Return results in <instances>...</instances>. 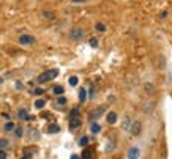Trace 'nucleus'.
Segmentation results:
<instances>
[{
	"mask_svg": "<svg viewBox=\"0 0 172 159\" xmlns=\"http://www.w3.org/2000/svg\"><path fill=\"white\" fill-rule=\"evenodd\" d=\"M33 106H35V107L38 109V110H41V109H43L44 106H46V101H44V99H37Z\"/></svg>",
	"mask_w": 172,
	"mask_h": 159,
	"instance_id": "nucleus-20",
	"label": "nucleus"
},
{
	"mask_svg": "<svg viewBox=\"0 0 172 159\" xmlns=\"http://www.w3.org/2000/svg\"><path fill=\"white\" fill-rule=\"evenodd\" d=\"M43 93H44V90H43V88H40V87H38V88H35V90H33V95H37V96H41Z\"/></svg>",
	"mask_w": 172,
	"mask_h": 159,
	"instance_id": "nucleus-26",
	"label": "nucleus"
},
{
	"mask_svg": "<svg viewBox=\"0 0 172 159\" xmlns=\"http://www.w3.org/2000/svg\"><path fill=\"white\" fill-rule=\"evenodd\" d=\"M128 131L131 132V135H139V134H141V131H142V123L139 121V120L131 121V126H129Z\"/></svg>",
	"mask_w": 172,
	"mask_h": 159,
	"instance_id": "nucleus-5",
	"label": "nucleus"
},
{
	"mask_svg": "<svg viewBox=\"0 0 172 159\" xmlns=\"http://www.w3.org/2000/svg\"><path fill=\"white\" fill-rule=\"evenodd\" d=\"M90 46H92V48H98V40L92 38V40H90Z\"/></svg>",
	"mask_w": 172,
	"mask_h": 159,
	"instance_id": "nucleus-27",
	"label": "nucleus"
},
{
	"mask_svg": "<svg viewBox=\"0 0 172 159\" xmlns=\"http://www.w3.org/2000/svg\"><path fill=\"white\" fill-rule=\"evenodd\" d=\"M68 84H70L71 87H76V85L79 84V77L78 76H71V77L68 79Z\"/></svg>",
	"mask_w": 172,
	"mask_h": 159,
	"instance_id": "nucleus-19",
	"label": "nucleus"
},
{
	"mask_svg": "<svg viewBox=\"0 0 172 159\" xmlns=\"http://www.w3.org/2000/svg\"><path fill=\"white\" fill-rule=\"evenodd\" d=\"M68 35H70L71 40H74V41H82L85 36V30L82 27H73L70 28V32H68Z\"/></svg>",
	"mask_w": 172,
	"mask_h": 159,
	"instance_id": "nucleus-2",
	"label": "nucleus"
},
{
	"mask_svg": "<svg viewBox=\"0 0 172 159\" xmlns=\"http://www.w3.org/2000/svg\"><path fill=\"white\" fill-rule=\"evenodd\" d=\"M79 145H81V146H84V148L88 145V137H87V135H82L81 139H79Z\"/></svg>",
	"mask_w": 172,
	"mask_h": 159,
	"instance_id": "nucleus-21",
	"label": "nucleus"
},
{
	"mask_svg": "<svg viewBox=\"0 0 172 159\" xmlns=\"http://www.w3.org/2000/svg\"><path fill=\"white\" fill-rule=\"evenodd\" d=\"M65 104H66V98H65L63 95L58 96L57 98V106H65Z\"/></svg>",
	"mask_w": 172,
	"mask_h": 159,
	"instance_id": "nucleus-24",
	"label": "nucleus"
},
{
	"mask_svg": "<svg viewBox=\"0 0 172 159\" xmlns=\"http://www.w3.org/2000/svg\"><path fill=\"white\" fill-rule=\"evenodd\" d=\"M14 134H16L17 139H21V137L24 135V129L22 128H14Z\"/></svg>",
	"mask_w": 172,
	"mask_h": 159,
	"instance_id": "nucleus-22",
	"label": "nucleus"
},
{
	"mask_svg": "<svg viewBox=\"0 0 172 159\" xmlns=\"http://www.w3.org/2000/svg\"><path fill=\"white\" fill-rule=\"evenodd\" d=\"M68 126H70V129H78L79 126H81V118H78V117H71Z\"/></svg>",
	"mask_w": 172,
	"mask_h": 159,
	"instance_id": "nucleus-8",
	"label": "nucleus"
},
{
	"mask_svg": "<svg viewBox=\"0 0 172 159\" xmlns=\"http://www.w3.org/2000/svg\"><path fill=\"white\" fill-rule=\"evenodd\" d=\"M60 131V128H58V125H49V128H47V132H49V134H57V132Z\"/></svg>",
	"mask_w": 172,
	"mask_h": 159,
	"instance_id": "nucleus-18",
	"label": "nucleus"
},
{
	"mask_svg": "<svg viewBox=\"0 0 172 159\" xmlns=\"http://www.w3.org/2000/svg\"><path fill=\"white\" fill-rule=\"evenodd\" d=\"M82 158L81 159H92V156H93V150H90V148H85L84 151H82Z\"/></svg>",
	"mask_w": 172,
	"mask_h": 159,
	"instance_id": "nucleus-12",
	"label": "nucleus"
},
{
	"mask_svg": "<svg viewBox=\"0 0 172 159\" xmlns=\"http://www.w3.org/2000/svg\"><path fill=\"white\" fill-rule=\"evenodd\" d=\"M22 159H32V156H29V154H25V156H24V158Z\"/></svg>",
	"mask_w": 172,
	"mask_h": 159,
	"instance_id": "nucleus-33",
	"label": "nucleus"
},
{
	"mask_svg": "<svg viewBox=\"0 0 172 159\" xmlns=\"http://www.w3.org/2000/svg\"><path fill=\"white\" fill-rule=\"evenodd\" d=\"M95 30L103 33V32L108 30V27H106V24H103V22H96V24H95Z\"/></svg>",
	"mask_w": 172,
	"mask_h": 159,
	"instance_id": "nucleus-13",
	"label": "nucleus"
},
{
	"mask_svg": "<svg viewBox=\"0 0 172 159\" xmlns=\"http://www.w3.org/2000/svg\"><path fill=\"white\" fill-rule=\"evenodd\" d=\"M71 3H85V0H71Z\"/></svg>",
	"mask_w": 172,
	"mask_h": 159,
	"instance_id": "nucleus-30",
	"label": "nucleus"
},
{
	"mask_svg": "<svg viewBox=\"0 0 172 159\" xmlns=\"http://www.w3.org/2000/svg\"><path fill=\"white\" fill-rule=\"evenodd\" d=\"M104 112H106V106H100V107H96L95 110H92L90 113H88V118H90L92 121H96V120L100 118Z\"/></svg>",
	"mask_w": 172,
	"mask_h": 159,
	"instance_id": "nucleus-4",
	"label": "nucleus"
},
{
	"mask_svg": "<svg viewBox=\"0 0 172 159\" xmlns=\"http://www.w3.org/2000/svg\"><path fill=\"white\" fill-rule=\"evenodd\" d=\"M16 113H17V117H19L21 120H24V121H27V120H33V117L29 115L27 109H19V110H17Z\"/></svg>",
	"mask_w": 172,
	"mask_h": 159,
	"instance_id": "nucleus-6",
	"label": "nucleus"
},
{
	"mask_svg": "<svg viewBox=\"0 0 172 159\" xmlns=\"http://www.w3.org/2000/svg\"><path fill=\"white\" fill-rule=\"evenodd\" d=\"M17 43H19L21 46H33V44L37 43V38H35L33 35L24 33V35H21V36L17 38Z\"/></svg>",
	"mask_w": 172,
	"mask_h": 159,
	"instance_id": "nucleus-3",
	"label": "nucleus"
},
{
	"mask_svg": "<svg viewBox=\"0 0 172 159\" xmlns=\"http://www.w3.org/2000/svg\"><path fill=\"white\" fill-rule=\"evenodd\" d=\"M3 80H5V79H3V77H2V76H0V85L3 84Z\"/></svg>",
	"mask_w": 172,
	"mask_h": 159,
	"instance_id": "nucleus-34",
	"label": "nucleus"
},
{
	"mask_svg": "<svg viewBox=\"0 0 172 159\" xmlns=\"http://www.w3.org/2000/svg\"><path fill=\"white\" fill-rule=\"evenodd\" d=\"M129 126H131V120H129V117H125V118H123V125H122V129H123V131H128Z\"/></svg>",
	"mask_w": 172,
	"mask_h": 159,
	"instance_id": "nucleus-16",
	"label": "nucleus"
},
{
	"mask_svg": "<svg viewBox=\"0 0 172 159\" xmlns=\"http://www.w3.org/2000/svg\"><path fill=\"white\" fill-rule=\"evenodd\" d=\"M57 76H58V69H57V68H54V69H47V71L41 73V74L38 76V77H37V82H38V84H46V82L55 79Z\"/></svg>",
	"mask_w": 172,
	"mask_h": 159,
	"instance_id": "nucleus-1",
	"label": "nucleus"
},
{
	"mask_svg": "<svg viewBox=\"0 0 172 159\" xmlns=\"http://www.w3.org/2000/svg\"><path fill=\"white\" fill-rule=\"evenodd\" d=\"M52 93H54L55 96H62L65 93V88L62 87V85H55V87L52 88Z\"/></svg>",
	"mask_w": 172,
	"mask_h": 159,
	"instance_id": "nucleus-11",
	"label": "nucleus"
},
{
	"mask_svg": "<svg viewBox=\"0 0 172 159\" xmlns=\"http://www.w3.org/2000/svg\"><path fill=\"white\" fill-rule=\"evenodd\" d=\"M14 128H16V125H14L13 121H7V123H5V126H3V131L11 132V131H14Z\"/></svg>",
	"mask_w": 172,
	"mask_h": 159,
	"instance_id": "nucleus-15",
	"label": "nucleus"
},
{
	"mask_svg": "<svg viewBox=\"0 0 172 159\" xmlns=\"http://www.w3.org/2000/svg\"><path fill=\"white\" fill-rule=\"evenodd\" d=\"M85 99H87V90L85 88H79V101L85 102Z\"/></svg>",
	"mask_w": 172,
	"mask_h": 159,
	"instance_id": "nucleus-14",
	"label": "nucleus"
},
{
	"mask_svg": "<svg viewBox=\"0 0 172 159\" xmlns=\"http://www.w3.org/2000/svg\"><path fill=\"white\" fill-rule=\"evenodd\" d=\"M71 159H81L78 154H71Z\"/></svg>",
	"mask_w": 172,
	"mask_h": 159,
	"instance_id": "nucleus-32",
	"label": "nucleus"
},
{
	"mask_svg": "<svg viewBox=\"0 0 172 159\" xmlns=\"http://www.w3.org/2000/svg\"><path fill=\"white\" fill-rule=\"evenodd\" d=\"M7 158H8L7 151H5V150H0V159H7Z\"/></svg>",
	"mask_w": 172,
	"mask_h": 159,
	"instance_id": "nucleus-28",
	"label": "nucleus"
},
{
	"mask_svg": "<svg viewBox=\"0 0 172 159\" xmlns=\"http://www.w3.org/2000/svg\"><path fill=\"white\" fill-rule=\"evenodd\" d=\"M90 131H92V134H98V132L101 131V126L98 125L96 121H93V123H92V126H90Z\"/></svg>",
	"mask_w": 172,
	"mask_h": 159,
	"instance_id": "nucleus-17",
	"label": "nucleus"
},
{
	"mask_svg": "<svg viewBox=\"0 0 172 159\" xmlns=\"http://www.w3.org/2000/svg\"><path fill=\"white\" fill-rule=\"evenodd\" d=\"M88 96H90V98H93V96H95V93H93V87L88 88Z\"/></svg>",
	"mask_w": 172,
	"mask_h": 159,
	"instance_id": "nucleus-29",
	"label": "nucleus"
},
{
	"mask_svg": "<svg viewBox=\"0 0 172 159\" xmlns=\"http://www.w3.org/2000/svg\"><path fill=\"white\" fill-rule=\"evenodd\" d=\"M167 11H163V13H161V19H166V17H167Z\"/></svg>",
	"mask_w": 172,
	"mask_h": 159,
	"instance_id": "nucleus-31",
	"label": "nucleus"
},
{
	"mask_svg": "<svg viewBox=\"0 0 172 159\" xmlns=\"http://www.w3.org/2000/svg\"><path fill=\"white\" fill-rule=\"evenodd\" d=\"M41 16H43L44 19H47V20H52V19H55V13H54V11H51V10H46V11H43V13H41Z\"/></svg>",
	"mask_w": 172,
	"mask_h": 159,
	"instance_id": "nucleus-10",
	"label": "nucleus"
},
{
	"mask_svg": "<svg viewBox=\"0 0 172 159\" xmlns=\"http://www.w3.org/2000/svg\"><path fill=\"white\" fill-rule=\"evenodd\" d=\"M117 118H118V115L115 113V112H109L108 117H106V120H108L109 125H115V123H117Z\"/></svg>",
	"mask_w": 172,
	"mask_h": 159,
	"instance_id": "nucleus-9",
	"label": "nucleus"
},
{
	"mask_svg": "<svg viewBox=\"0 0 172 159\" xmlns=\"http://www.w3.org/2000/svg\"><path fill=\"white\" fill-rule=\"evenodd\" d=\"M139 156H141V150L137 146H131L128 151V159H139Z\"/></svg>",
	"mask_w": 172,
	"mask_h": 159,
	"instance_id": "nucleus-7",
	"label": "nucleus"
},
{
	"mask_svg": "<svg viewBox=\"0 0 172 159\" xmlns=\"http://www.w3.org/2000/svg\"><path fill=\"white\" fill-rule=\"evenodd\" d=\"M144 88L150 93V95H152V93H155V87H153L152 84H145V85H144Z\"/></svg>",
	"mask_w": 172,
	"mask_h": 159,
	"instance_id": "nucleus-23",
	"label": "nucleus"
},
{
	"mask_svg": "<svg viewBox=\"0 0 172 159\" xmlns=\"http://www.w3.org/2000/svg\"><path fill=\"white\" fill-rule=\"evenodd\" d=\"M8 143H10V142H8L7 139H0V150H5L8 146Z\"/></svg>",
	"mask_w": 172,
	"mask_h": 159,
	"instance_id": "nucleus-25",
	"label": "nucleus"
}]
</instances>
